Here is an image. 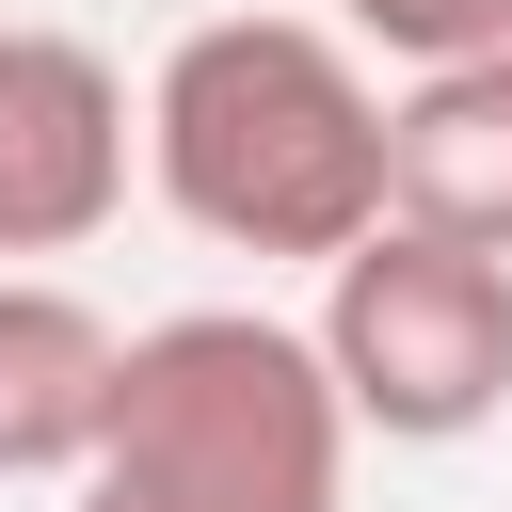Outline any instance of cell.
<instances>
[{
	"mask_svg": "<svg viewBox=\"0 0 512 512\" xmlns=\"http://www.w3.org/2000/svg\"><path fill=\"white\" fill-rule=\"evenodd\" d=\"M144 192L224 256H336L384 224V80L336 16H192L144 80Z\"/></svg>",
	"mask_w": 512,
	"mask_h": 512,
	"instance_id": "cell-1",
	"label": "cell"
},
{
	"mask_svg": "<svg viewBox=\"0 0 512 512\" xmlns=\"http://www.w3.org/2000/svg\"><path fill=\"white\" fill-rule=\"evenodd\" d=\"M352 416L272 304H176L128 336L64 512H352Z\"/></svg>",
	"mask_w": 512,
	"mask_h": 512,
	"instance_id": "cell-2",
	"label": "cell"
},
{
	"mask_svg": "<svg viewBox=\"0 0 512 512\" xmlns=\"http://www.w3.org/2000/svg\"><path fill=\"white\" fill-rule=\"evenodd\" d=\"M320 384L352 432L384 448H464L512 416V256L480 240H432V224H368L320 256V320H304Z\"/></svg>",
	"mask_w": 512,
	"mask_h": 512,
	"instance_id": "cell-3",
	"label": "cell"
},
{
	"mask_svg": "<svg viewBox=\"0 0 512 512\" xmlns=\"http://www.w3.org/2000/svg\"><path fill=\"white\" fill-rule=\"evenodd\" d=\"M128 160H144L128 64L80 48V32H48V16H0V272L80 256L128 208Z\"/></svg>",
	"mask_w": 512,
	"mask_h": 512,
	"instance_id": "cell-4",
	"label": "cell"
},
{
	"mask_svg": "<svg viewBox=\"0 0 512 512\" xmlns=\"http://www.w3.org/2000/svg\"><path fill=\"white\" fill-rule=\"evenodd\" d=\"M384 208L432 224V240L512 256V48L400 64V96H384Z\"/></svg>",
	"mask_w": 512,
	"mask_h": 512,
	"instance_id": "cell-5",
	"label": "cell"
},
{
	"mask_svg": "<svg viewBox=\"0 0 512 512\" xmlns=\"http://www.w3.org/2000/svg\"><path fill=\"white\" fill-rule=\"evenodd\" d=\"M112 368H128V320H96L64 272H0V480L64 496L112 416Z\"/></svg>",
	"mask_w": 512,
	"mask_h": 512,
	"instance_id": "cell-6",
	"label": "cell"
},
{
	"mask_svg": "<svg viewBox=\"0 0 512 512\" xmlns=\"http://www.w3.org/2000/svg\"><path fill=\"white\" fill-rule=\"evenodd\" d=\"M368 64H448V48H512V0H320Z\"/></svg>",
	"mask_w": 512,
	"mask_h": 512,
	"instance_id": "cell-7",
	"label": "cell"
}]
</instances>
